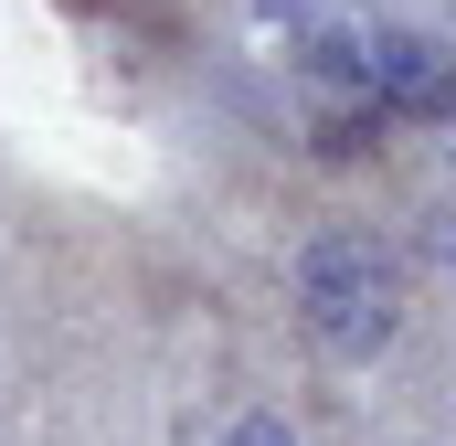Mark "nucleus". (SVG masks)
<instances>
[{"mask_svg":"<svg viewBox=\"0 0 456 446\" xmlns=\"http://www.w3.org/2000/svg\"><path fill=\"white\" fill-rule=\"evenodd\" d=\"M446 160H456V128H446Z\"/></svg>","mask_w":456,"mask_h":446,"instance_id":"nucleus-5","label":"nucleus"},{"mask_svg":"<svg viewBox=\"0 0 456 446\" xmlns=\"http://www.w3.org/2000/svg\"><path fill=\"white\" fill-rule=\"evenodd\" d=\"M287 298H297V330L319 340L340 372L361 361H382L393 340H403V266H393V244H371V234H308L297 255H287Z\"/></svg>","mask_w":456,"mask_h":446,"instance_id":"nucleus-2","label":"nucleus"},{"mask_svg":"<svg viewBox=\"0 0 456 446\" xmlns=\"http://www.w3.org/2000/svg\"><path fill=\"white\" fill-rule=\"evenodd\" d=\"M265 54L371 128H456V43L382 0H244Z\"/></svg>","mask_w":456,"mask_h":446,"instance_id":"nucleus-1","label":"nucleus"},{"mask_svg":"<svg viewBox=\"0 0 456 446\" xmlns=\"http://www.w3.org/2000/svg\"><path fill=\"white\" fill-rule=\"evenodd\" d=\"M224 446H297V425H287L276 404H244V415L224 425Z\"/></svg>","mask_w":456,"mask_h":446,"instance_id":"nucleus-3","label":"nucleus"},{"mask_svg":"<svg viewBox=\"0 0 456 446\" xmlns=\"http://www.w3.org/2000/svg\"><path fill=\"white\" fill-rule=\"evenodd\" d=\"M446 266H456V223H446Z\"/></svg>","mask_w":456,"mask_h":446,"instance_id":"nucleus-4","label":"nucleus"}]
</instances>
